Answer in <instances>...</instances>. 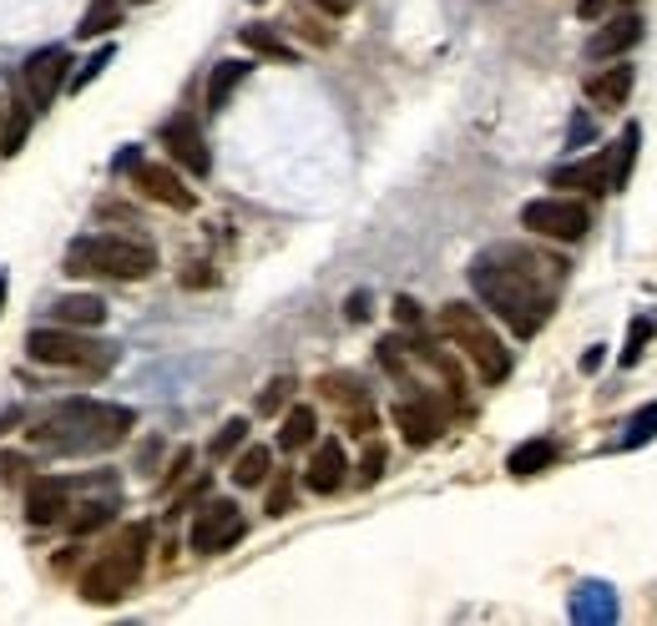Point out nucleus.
<instances>
[{"instance_id": "cd10ccee", "label": "nucleus", "mask_w": 657, "mask_h": 626, "mask_svg": "<svg viewBox=\"0 0 657 626\" xmlns=\"http://www.w3.org/2000/svg\"><path fill=\"white\" fill-rule=\"evenodd\" d=\"M26 137H30V112L15 102L11 117H5V127H0V152H5V157H15V152L26 146Z\"/></svg>"}, {"instance_id": "412c9836", "label": "nucleus", "mask_w": 657, "mask_h": 626, "mask_svg": "<svg viewBox=\"0 0 657 626\" xmlns=\"http://www.w3.org/2000/svg\"><path fill=\"white\" fill-rule=\"evenodd\" d=\"M249 61H218L213 66V76H207V112H223L228 106V97H233L243 81H249Z\"/></svg>"}, {"instance_id": "7c9ffc66", "label": "nucleus", "mask_w": 657, "mask_h": 626, "mask_svg": "<svg viewBox=\"0 0 657 626\" xmlns=\"http://www.w3.org/2000/svg\"><path fill=\"white\" fill-rule=\"evenodd\" d=\"M243 439H249V420H228V424L218 430V435H213L207 455H213V460H228V455H233L238 445H243Z\"/></svg>"}, {"instance_id": "9b49d317", "label": "nucleus", "mask_w": 657, "mask_h": 626, "mask_svg": "<svg viewBox=\"0 0 657 626\" xmlns=\"http://www.w3.org/2000/svg\"><path fill=\"white\" fill-rule=\"evenodd\" d=\"M131 188L162 207H177V213H188V207L198 203V197L182 188V177H177L173 167H157V162H131Z\"/></svg>"}, {"instance_id": "37998d69", "label": "nucleus", "mask_w": 657, "mask_h": 626, "mask_svg": "<svg viewBox=\"0 0 657 626\" xmlns=\"http://www.w3.org/2000/svg\"><path fill=\"white\" fill-rule=\"evenodd\" d=\"M0 304H5V278H0Z\"/></svg>"}, {"instance_id": "72a5a7b5", "label": "nucleus", "mask_w": 657, "mask_h": 626, "mask_svg": "<svg viewBox=\"0 0 657 626\" xmlns=\"http://www.w3.org/2000/svg\"><path fill=\"white\" fill-rule=\"evenodd\" d=\"M384 465H390V450H384L380 439H375V445L365 450V460H359V485H375V481L384 475Z\"/></svg>"}, {"instance_id": "79ce46f5", "label": "nucleus", "mask_w": 657, "mask_h": 626, "mask_svg": "<svg viewBox=\"0 0 657 626\" xmlns=\"http://www.w3.org/2000/svg\"><path fill=\"white\" fill-rule=\"evenodd\" d=\"M597 369H602V344H597V349H586V354H582V374H597Z\"/></svg>"}, {"instance_id": "c756f323", "label": "nucleus", "mask_w": 657, "mask_h": 626, "mask_svg": "<svg viewBox=\"0 0 657 626\" xmlns=\"http://www.w3.org/2000/svg\"><path fill=\"white\" fill-rule=\"evenodd\" d=\"M647 439H657V399L647 409H637L628 424V435H622V450H637V445H647Z\"/></svg>"}, {"instance_id": "5701e85b", "label": "nucleus", "mask_w": 657, "mask_h": 626, "mask_svg": "<svg viewBox=\"0 0 657 626\" xmlns=\"http://www.w3.org/2000/svg\"><path fill=\"white\" fill-rule=\"evenodd\" d=\"M314 435H319V414L308 405H293L283 420V435H278V450H304V445H314Z\"/></svg>"}, {"instance_id": "f03ea898", "label": "nucleus", "mask_w": 657, "mask_h": 626, "mask_svg": "<svg viewBox=\"0 0 657 626\" xmlns=\"http://www.w3.org/2000/svg\"><path fill=\"white\" fill-rule=\"evenodd\" d=\"M131 424H137V414L127 405L66 399L30 430V439L51 455H102V450H117L122 439L131 435Z\"/></svg>"}, {"instance_id": "f704fd0d", "label": "nucleus", "mask_w": 657, "mask_h": 626, "mask_svg": "<svg viewBox=\"0 0 657 626\" xmlns=\"http://www.w3.org/2000/svg\"><path fill=\"white\" fill-rule=\"evenodd\" d=\"M592 137H597V127H592V117H586V112H577V117H571V146H586V142H592Z\"/></svg>"}, {"instance_id": "c03bdc74", "label": "nucleus", "mask_w": 657, "mask_h": 626, "mask_svg": "<svg viewBox=\"0 0 657 626\" xmlns=\"http://www.w3.org/2000/svg\"><path fill=\"white\" fill-rule=\"evenodd\" d=\"M622 5H632V0H622Z\"/></svg>"}, {"instance_id": "c85d7f7f", "label": "nucleus", "mask_w": 657, "mask_h": 626, "mask_svg": "<svg viewBox=\"0 0 657 626\" xmlns=\"http://www.w3.org/2000/svg\"><path fill=\"white\" fill-rule=\"evenodd\" d=\"M238 36H243V46H249V51H263V56H274V61H293V51L278 41L268 26H243Z\"/></svg>"}, {"instance_id": "7ed1b4c3", "label": "nucleus", "mask_w": 657, "mask_h": 626, "mask_svg": "<svg viewBox=\"0 0 657 626\" xmlns=\"http://www.w3.org/2000/svg\"><path fill=\"white\" fill-rule=\"evenodd\" d=\"M157 268V248L142 243V238H117V233H91V238H76L66 248V273L76 278H147Z\"/></svg>"}, {"instance_id": "a18cd8bd", "label": "nucleus", "mask_w": 657, "mask_h": 626, "mask_svg": "<svg viewBox=\"0 0 657 626\" xmlns=\"http://www.w3.org/2000/svg\"><path fill=\"white\" fill-rule=\"evenodd\" d=\"M137 5H142V0H137Z\"/></svg>"}, {"instance_id": "423d86ee", "label": "nucleus", "mask_w": 657, "mask_h": 626, "mask_svg": "<svg viewBox=\"0 0 657 626\" xmlns=\"http://www.w3.org/2000/svg\"><path fill=\"white\" fill-rule=\"evenodd\" d=\"M26 354L46 369H76V374H106L117 365V349H106L87 334H72L66 323L56 329H30L26 334Z\"/></svg>"}, {"instance_id": "20e7f679", "label": "nucleus", "mask_w": 657, "mask_h": 626, "mask_svg": "<svg viewBox=\"0 0 657 626\" xmlns=\"http://www.w3.org/2000/svg\"><path fill=\"white\" fill-rule=\"evenodd\" d=\"M147 540H152V531H147V525H127V531H122V536L112 540L102 555H97V566L81 576V597H87L91 606H117L131 586L142 582Z\"/></svg>"}, {"instance_id": "a878e982", "label": "nucleus", "mask_w": 657, "mask_h": 626, "mask_svg": "<svg viewBox=\"0 0 657 626\" xmlns=\"http://www.w3.org/2000/svg\"><path fill=\"white\" fill-rule=\"evenodd\" d=\"M653 334H657V319H653V314L632 319V329H628V349H622V369H637V365H643V349L653 344Z\"/></svg>"}, {"instance_id": "4468645a", "label": "nucleus", "mask_w": 657, "mask_h": 626, "mask_svg": "<svg viewBox=\"0 0 657 626\" xmlns=\"http://www.w3.org/2000/svg\"><path fill=\"white\" fill-rule=\"evenodd\" d=\"M344 470H350L344 445H339V439H319V450H314V460H308L304 485L314 490V496H334L339 485H344Z\"/></svg>"}, {"instance_id": "6e6552de", "label": "nucleus", "mask_w": 657, "mask_h": 626, "mask_svg": "<svg viewBox=\"0 0 657 626\" xmlns=\"http://www.w3.org/2000/svg\"><path fill=\"white\" fill-rule=\"evenodd\" d=\"M243 510L233 506V500H207L203 510H198V521H192V551L198 555H218L228 551V546H238L243 540Z\"/></svg>"}, {"instance_id": "393cba45", "label": "nucleus", "mask_w": 657, "mask_h": 626, "mask_svg": "<svg viewBox=\"0 0 657 626\" xmlns=\"http://www.w3.org/2000/svg\"><path fill=\"white\" fill-rule=\"evenodd\" d=\"M268 470H274V455L263 450V445H253V450L238 455V465H233V485H243V490H253V485L268 481Z\"/></svg>"}, {"instance_id": "6ab92c4d", "label": "nucleus", "mask_w": 657, "mask_h": 626, "mask_svg": "<svg viewBox=\"0 0 657 626\" xmlns=\"http://www.w3.org/2000/svg\"><path fill=\"white\" fill-rule=\"evenodd\" d=\"M571 616H577V622H617L612 586H602V582L577 586V597H571Z\"/></svg>"}, {"instance_id": "a211bd4d", "label": "nucleus", "mask_w": 657, "mask_h": 626, "mask_svg": "<svg viewBox=\"0 0 657 626\" xmlns=\"http://www.w3.org/2000/svg\"><path fill=\"white\" fill-rule=\"evenodd\" d=\"M552 188H577V192H607V152L586 162H571V167H556Z\"/></svg>"}, {"instance_id": "473e14b6", "label": "nucleus", "mask_w": 657, "mask_h": 626, "mask_svg": "<svg viewBox=\"0 0 657 626\" xmlns=\"http://www.w3.org/2000/svg\"><path fill=\"white\" fill-rule=\"evenodd\" d=\"M289 394H293V379L289 374H278L268 389L258 394V414H278V409L289 405Z\"/></svg>"}, {"instance_id": "1a4fd4ad", "label": "nucleus", "mask_w": 657, "mask_h": 626, "mask_svg": "<svg viewBox=\"0 0 657 626\" xmlns=\"http://www.w3.org/2000/svg\"><path fill=\"white\" fill-rule=\"evenodd\" d=\"M66 66H72V51H66V46H41V51L21 66V81H26V97L36 112H46V106L56 102L61 81H66Z\"/></svg>"}, {"instance_id": "39448f33", "label": "nucleus", "mask_w": 657, "mask_h": 626, "mask_svg": "<svg viewBox=\"0 0 657 626\" xmlns=\"http://www.w3.org/2000/svg\"><path fill=\"white\" fill-rule=\"evenodd\" d=\"M440 334L451 338L455 349L466 354L481 384H501V379H511V349L496 338V329L476 314L470 304H445L440 308Z\"/></svg>"}, {"instance_id": "c9c22d12", "label": "nucleus", "mask_w": 657, "mask_h": 626, "mask_svg": "<svg viewBox=\"0 0 657 626\" xmlns=\"http://www.w3.org/2000/svg\"><path fill=\"white\" fill-rule=\"evenodd\" d=\"M394 319L405 323V329H420V304L415 298H394Z\"/></svg>"}, {"instance_id": "b1692460", "label": "nucleus", "mask_w": 657, "mask_h": 626, "mask_svg": "<svg viewBox=\"0 0 657 626\" xmlns=\"http://www.w3.org/2000/svg\"><path fill=\"white\" fill-rule=\"evenodd\" d=\"M117 26H122V0H91L76 36L81 41H97V36H106V30H117Z\"/></svg>"}, {"instance_id": "ddd939ff", "label": "nucleus", "mask_w": 657, "mask_h": 626, "mask_svg": "<svg viewBox=\"0 0 657 626\" xmlns=\"http://www.w3.org/2000/svg\"><path fill=\"white\" fill-rule=\"evenodd\" d=\"M66 510H72V490H66V481H61V475H36V481L26 485V515H30V525H56Z\"/></svg>"}, {"instance_id": "4c0bfd02", "label": "nucleus", "mask_w": 657, "mask_h": 626, "mask_svg": "<svg viewBox=\"0 0 657 626\" xmlns=\"http://www.w3.org/2000/svg\"><path fill=\"white\" fill-rule=\"evenodd\" d=\"M293 496H289V481H278L274 485V496H268V515H289Z\"/></svg>"}, {"instance_id": "58836bf2", "label": "nucleus", "mask_w": 657, "mask_h": 626, "mask_svg": "<svg viewBox=\"0 0 657 626\" xmlns=\"http://www.w3.org/2000/svg\"><path fill=\"white\" fill-rule=\"evenodd\" d=\"M350 319H354V323L369 319V293H354V298H350Z\"/></svg>"}, {"instance_id": "f257e3e1", "label": "nucleus", "mask_w": 657, "mask_h": 626, "mask_svg": "<svg viewBox=\"0 0 657 626\" xmlns=\"http://www.w3.org/2000/svg\"><path fill=\"white\" fill-rule=\"evenodd\" d=\"M561 283H567V263L536 248H516V243H501L470 263V289L481 293L485 308H496L516 338L541 334Z\"/></svg>"}, {"instance_id": "2eb2a0df", "label": "nucleus", "mask_w": 657, "mask_h": 626, "mask_svg": "<svg viewBox=\"0 0 657 626\" xmlns=\"http://www.w3.org/2000/svg\"><path fill=\"white\" fill-rule=\"evenodd\" d=\"M643 41V21L637 15H617V21H607V26L586 41V56L592 61H607V56H622V51H632V46Z\"/></svg>"}, {"instance_id": "f3484780", "label": "nucleus", "mask_w": 657, "mask_h": 626, "mask_svg": "<svg viewBox=\"0 0 657 626\" xmlns=\"http://www.w3.org/2000/svg\"><path fill=\"white\" fill-rule=\"evenodd\" d=\"M637 146H643V127H637V122H628V127H622V137L612 142V152H607V192L628 188L632 162H637Z\"/></svg>"}, {"instance_id": "bb28decb", "label": "nucleus", "mask_w": 657, "mask_h": 626, "mask_svg": "<svg viewBox=\"0 0 657 626\" xmlns=\"http://www.w3.org/2000/svg\"><path fill=\"white\" fill-rule=\"evenodd\" d=\"M319 389L329 394L334 405H350V409L365 405V384H359L354 374H324V379H319Z\"/></svg>"}, {"instance_id": "a19ab883", "label": "nucleus", "mask_w": 657, "mask_h": 626, "mask_svg": "<svg viewBox=\"0 0 657 626\" xmlns=\"http://www.w3.org/2000/svg\"><path fill=\"white\" fill-rule=\"evenodd\" d=\"M319 5H324L329 15H350L354 5H359V0H319Z\"/></svg>"}, {"instance_id": "f8f14e48", "label": "nucleus", "mask_w": 657, "mask_h": 626, "mask_svg": "<svg viewBox=\"0 0 657 626\" xmlns=\"http://www.w3.org/2000/svg\"><path fill=\"white\" fill-rule=\"evenodd\" d=\"M394 424H400V435H405V445H415V450H425V445H435L440 430H445V414H440L435 399H400L394 405Z\"/></svg>"}, {"instance_id": "9d476101", "label": "nucleus", "mask_w": 657, "mask_h": 626, "mask_svg": "<svg viewBox=\"0 0 657 626\" xmlns=\"http://www.w3.org/2000/svg\"><path fill=\"white\" fill-rule=\"evenodd\" d=\"M162 146H167V152H173L192 177L213 173V152H207L203 131H198V122H192V117H167V122H162Z\"/></svg>"}, {"instance_id": "ea45409f", "label": "nucleus", "mask_w": 657, "mask_h": 626, "mask_svg": "<svg viewBox=\"0 0 657 626\" xmlns=\"http://www.w3.org/2000/svg\"><path fill=\"white\" fill-rule=\"evenodd\" d=\"M602 11H607V0H582V5H577V15H582V21H597Z\"/></svg>"}, {"instance_id": "0eeeda50", "label": "nucleus", "mask_w": 657, "mask_h": 626, "mask_svg": "<svg viewBox=\"0 0 657 626\" xmlns=\"http://www.w3.org/2000/svg\"><path fill=\"white\" fill-rule=\"evenodd\" d=\"M521 228H531L536 238H556V243H577L592 228V213L577 197H536L521 207Z\"/></svg>"}, {"instance_id": "e433bc0d", "label": "nucleus", "mask_w": 657, "mask_h": 626, "mask_svg": "<svg viewBox=\"0 0 657 626\" xmlns=\"http://www.w3.org/2000/svg\"><path fill=\"white\" fill-rule=\"evenodd\" d=\"M106 61H112V51H106V46H102V51H97V56H91V61H87V66H81V72H76V91L87 87V81H91V76H97V72H102Z\"/></svg>"}, {"instance_id": "4be33fe9", "label": "nucleus", "mask_w": 657, "mask_h": 626, "mask_svg": "<svg viewBox=\"0 0 657 626\" xmlns=\"http://www.w3.org/2000/svg\"><path fill=\"white\" fill-rule=\"evenodd\" d=\"M556 465V445L552 439H526V445H516L511 460H506V470L511 475H541V470Z\"/></svg>"}, {"instance_id": "dca6fc26", "label": "nucleus", "mask_w": 657, "mask_h": 626, "mask_svg": "<svg viewBox=\"0 0 657 626\" xmlns=\"http://www.w3.org/2000/svg\"><path fill=\"white\" fill-rule=\"evenodd\" d=\"M632 81H637V72L622 61V66H607L602 76H592V81H586V97H592L602 112H622L632 97Z\"/></svg>"}, {"instance_id": "aec40b11", "label": "nucleus", "mask_w": 657, "mask_h": 626, "mask_svg": "<svg viewBox=\"0 0 657 626\" xmlns=\"http://www.w3.org/2000/svg\"><path fill=\"white\" fill-rule=\"evenodd\" d=\"M51 314H56V323H66V329H87V323H106V304L97 298V293H61Z\"/></svg>"}, {"instance_id": "2f4dec72", "label": "nucleus", "mask_w": 657, "mask_h": 626, "mask_svg": "<svg viewBox=\"0 0 657 626\" xmlns=\"http://www.w3.org/2000/svg\"><path fill=\"white\" fill-rule=\"evenodd\" d=\"M112 510H117L112 500H91V506H81V515H72L66 525H72V536H87V531H102V525L112 521Z\"/></svg>"}]
</instances>
